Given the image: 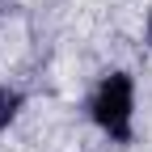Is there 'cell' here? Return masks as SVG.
<instances>
[{"mask_svg":"<svg viewBox=\"0 0 152 152\" xmlns=\"http://www.w3.org/2000/svg\"><path fill=\"white\" fill-rule=\"evenodd\" d=\"M131 106H135V89H131V76L123 72H110L93 93V118L114 140H131Z\"/></svg>","mask_w":152,"mask_h":152,"instance_id":"6da1fadb","label":"cell"},{"mask_svg":"<svg viewBox=\"0 0 152 152\" xmlns=\"http://www.w3.org/2000/svg\"><path fill=\"white\" fill-rule=\"evenodd\" d=\"M17 106H21V93H17V89H9V85H0V131L13 123Z\"/></svg>","mask_w":152,"mask_h":152,"instance_id":"7a4b0ae2","label":"cell"}]
</instances>
